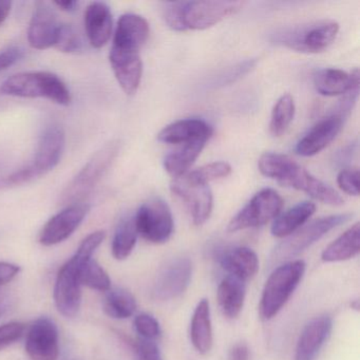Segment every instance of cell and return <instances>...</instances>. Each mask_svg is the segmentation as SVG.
Here are the masks:
<instances>
[{
    "label": "cell",
    "mask_w": 360,
    "mask_h": 360,
    "mask_svg": "<svg viewBox=\"0 0 360 360\" xmlns=\"http://www.w3.org/2000/svg\"><path fill=\"white\" fill-rule=\"evenodd\" d=\"M258 167L266 178L277 181L282 186L302 191L321 203L332 206H340L345 203V200L334 188L309 174L288 155L263 153L259 159Z\"/></svg>",
    "instance_id": "cell-1"
},
{
    "label": "cell",
    "mask_w": 360,
    "mask_h": 360,
    "mask_svg": "<svg viewBox=\"0 0 360 360\" xmlns=\"http://www.w3.org/2000/svg\"><path fill=\"white\" fill-rule=\"evenodd\" d=\"M106 233L96 231L88 235L70 260L67 261L56 276L54 285V302L58 311L67 318L79 313L82 303L81 271L92 258L96 248L103 243Z\"/></svg>",
    "instance_id": "cell-2"
},
{
    "label": "cell",
    "mask_w": 360,
    "mask_h": 360,
    "mask_svg": "<svg viewBox=\"0 0 360 360\" xmlns=\"http://www.w3.org/2000/svg\"><path fill=\"white\" fill-rule=\"evenodd\" d=\"M241 1H176L166 3L163 18L172 30H205L241 11Z\"/></svg>",
    "instance_id": "cell-3"
},
{
    "label": "cell",
    "mask_w": 360,
    "mask_h": 360,
    "mask_svg": "<svg viewBox=\"0 0 360 360\" xmlns=\"http://www.w3.org/2000/svg\"><path fill=\"white\" fill-rule=\"evenodd\" d=\"M5 96L22 98H47L60 106L71 103L70 90L62 79L47 71H29L11 75L0 86Z\"/></svg>",
    "instance_id": "cell-4"
},
{
    "label": "cell",
    "mask_w": 360,
    "mask_h": 360,
    "mask_svg": "<svg viewBox=\"0 0 360 360\" xmlns=\"http://www.w3.org/2000/svg\"><path fill=\"white\" fill-rule=\"evenodd\" d=\"M305 269L302 260L288 261L274 269L265 282L259 305L262 319H273L283 309L300 284Z\"/></svg>",
    "instance_id": "cell-5"
},
{
    "label": "cell",
    "mask_w": 360,
    "mask_h": 360,
    "mask_svg": "<svg viewBox=\"0 0 360 360\" xmlns=\"http://www.w3.org/2000/svg\"><path fill=\"white\" fill-rule=\"evenodd\" d=\"M121 143L111 141L101 147L72 179L60 195V202L67 206L81 203L96 188L119 155Z\"/></svg>",
    "instance_id": "cell-6"
},
{
    "label": "cell",
    "mask_w": 360,
    "mask_h": 360,
    "mask_svg": "<svg viewBox=\"0 0 360 360\" xmlns=\"http://www.w3.org/2000/svg\"><path fill=\"white\" fill-rule=\"evenodd\" d=\"M353 218V214H332L317 219L284 239L271 255V265L288 262L319 241L326 233Z\"/></svg>",
    "instance_id": "cell-7"
},
{
    "label": "cell",
    "mask_w": 360,
    "mask_h": 360,
    "mask_svg": "<svg viewBox=\"0 0 360 360\" xmlns=\"http://www.w3.org/2000/svg\"><path fill=\"white\" fill-rule=\"evenodd\" d=\"M338 32V22L320 20L281 31L276 34L275 41L295 51L319 53L332 45Z\"/></svg>",
    "instance_id": "cell-8"
},
{
    "label": "cell",
    "mask_w": 360,
    "mask_h": 360,
    "mask_svg": "<svg viewBox=\"0 0 360 360\" xmlns=\"http://www.w3.org/2000/svg\"><path fill=\"white\" fill-rule=\"evenodd\" d=\"M283 207V200L277 191L262 189L231 219L227 226L229 233L263 226L275 220Z\"/></svg>",
    "instance_id": "cell-9"
},
{
    "label": "cell",
    "mask_w": 360,
    "mask_h": 360,
    "mask_svg": "<svg viewBox=\"0 0 360 360\" xmlns=\"http://www.w3.org/2000/svg\"><path fill=\"white\" fill-rule=\"evenodd\" d=\"M134 222L139 235L151 243H165L174 233L172 210L160 198H153L143 203L134 216Z\"/></svg>",
    "instance_id": "cell-10"
},
{
    "label": "cell",
    "mask_w": 360,
    "mask_h": 360,
    "mask_svg": "<svg viewBox=\"0 0 360 360\" xmlns=\"http://www.w3.org/2000/svg\"><path fill=\"white\" fill-rule=\"evenodd\" d=\"M170 189L184 203L193 224L201 226L210 219L214 197L208 184L198 182L185 174L172 180Z\"/></svg>",
    "instance_id": "cell-11"
},
{
    "label": "cell",
    "mask_w": 360,
    "mask_h": 360,
    "mask_svg": "<svg viewBox=\"0 0 360 360\" xmlns=\"http://www.w3.org/2000/svg\"><path fill=\"white\" fill-rule=\"evenodd\" d=\"M349 113L337 107L336 111L320 120L299 141L296 153L302 157H313L326 149L337 138Z\"/></svg>",
    "instance_id": "cell-12"
},
{
    "label": "cell",
    "mask_w": 360,
    "mask_h": 360,
    "mask_svg": "<svg viewBox=\"0 0 360 360\" xmlns=\"http://www.w3.org/2000/svg\"><path fill=\"white\" fill-rule=\"evenodd\" d=\"M89 212L90 206L86 203H75L67 206L44 225L39 233V243L44 246L62 243L79 229Z\"/></svg>",
    "instance_id": "cell-13"
},
{
    "label": "cell",
    "mask_w": 360,
    "mask_h": 360,
    "mask_svg": "<svg viewBox=\"0 0 360 360\" xmlns=\"http://www.w3.org/2000/svg\"><path fill=\"white\" fill-rule=\"evenodd\" d=\"M193 277V262L186 257L169 261L158 275L153 294L159 300L169 301L184 294Z\"/></svg>",
    "instance_id": "cell-14"
},
{
    "label": "cell",
    "mask_w": 360,
    "mask_h": 360,
    "mask_svg": "<svg viewBox=\"0 0 360 360\" xmlns=\"http://www.w3.org/2000/svg\"><path fill=\"white\" fill-rule=\"evenodd\" d=\"M60 337L53 320L39 318L27 333L26 352L32 360H58Z\"/></svg>",
    "instance_id": "cell-15"
},
{
    "label": "cell",
    "mask_w": 360,
    "mask_h": 360,
    "mask_svg": "<svg viewBox=\"0 0 360 360\" xmlns=\"http://www.w3.org/2000/svg\"><path fill=\"white\" fill-rule=\"evenodd\" d=\"M66 146V134L58 125H50L39 138L34 160L28 166L35 179L53 170L62 159Z\"/></svg>",
    "instance_id": "cell-16"
},
{
    "label": "cell",
    "mask_w": 360,
    "mask_h": 360,
    "mask_svg": "<svg viewBox=\"0 0 360 360\" xmlns=\"http://www.w3.org/2000/svg\"><path fill=\"white\" fill-rule=\"evenodd\" d=\"M109 62L120 87L127 96H134L142 81L143 63L140 51L112 46Z\"/></svg>",
    "instance_id": "cell-17"
},
{
    "label": "cell",
    "mask_w": 360,
    "mask_h": 360,
    "mask_svg": "<svg viewBox=\"0 0 360 360\" xmlns=\"http://www.w3.org/2000/svg\"><path fill=\"white\" fill-rule=\"evenodd\" d=\"M60 25L50 4L46 1L35 4L29 24V45L37 50H47L53 47Z\"/></svg>",
    "instance_id": "cell-18"
},
{
    "label": "cell",
    "mask_w": 360,
    "mask_h": 360,
    "mask_svg": "<svg viewBox=\"0 0 360 360\" xmlns=\"http://www.w3.org/2000/svg\"><path fill=\"white\" fill-rule=\"evenodd\" d=\"M333 330V319L328 315L313 318L303 328L295 349V360H315Z\"/></svg>",
    "instance_id": "cell-19"
},
{
    "label": "cell",
    "mask_w": 360,
    "mask_h": 360,
    "mask_svg": "<svg viewBox=\"0 0 360 360\" xmlns=\"http://www.w3.org/2000/svg\"><path fill=\"white\" fill-rule=\"evenodd\" d=\"M217 260L231 277L245 282L259 271V258L256 252L245 246H233L219 250Z\"/></svg>",
    "instance_id": "cell-20"
},
{
    "label": "cell",
    "mask_w": 360,
    "mask_h": 360,
    "mask_svg": "<svg viewBox=\"0 0 360 360\" xmlns=\"http://www.w3.org/2000/svg\"><path fill=\"white\" fill-rule=\"evenodd\" d=\"M85 30L90 45L101 49L110 41L113 18L110 8L102 1H94L85 11Z\"/></svg>",
    "instance_id": "cell-21"
},
{
    "label": "cell",
    "mask_w": 360,
    "mask_h": 360,
    "mask_svg": "<svg viewBox=\"0 0 360 360\" xmlns=\"http://www.w3.org/2000/svg\"><path fill=\"white\" fill-rule=\"evenodd\" d=\"M148 22L138 14H124L117 20L112 46L140 51L149 37Z\"/></svg>",
    "instance_id": "cell-22"
},
{
    "label": "cell",
    "mask_w": 360,
    "mask_h": 360,
    "mask_svg": "<svg viewBox=\"0 0 360 360\" xmlns=\"http://www.w3.org/2000/svg\"><path fill=\"white\" fill-rule=\"evenodd\" d=\"M212 136V128L200 119H185L166 126L158 134V141L165 144L184 145Z\"/></svg>",
    "instance_id": "cell-23"
},
{
    "label": "cell",
    "mask_w": 360,
    "mask_h": 360,
    "mask_svg": "<svg viewBox=\"0 0 360 360\" xmlns=\"http://www.w3.org/2000/svg\"><path fill=\"white\" fill-rule=\"evenodd\" d=\"M314 86L323 96H345L352 88L359 86V71L347 73L340 69H322L314 77Z\"/></svg>",
    "instance_id": "cell-24"
},
{
    "label": "cell",
    "mask_w": 360,
    "mask_h": 360,
    "mask_svg": "<svg viewBox=\"0 0 360 360\" xmlns=\"http://www.w3.org/2000/svg\"><path fill=\"white\" fill-rule=\"evenodd\" d=\"M191 340L200 354H207L212 349L214 335L210 301L207 299L200 300L193 311L191 322Z\"/></svg>",
    "instance_id": "cell-25"
},
{
    "label": "cell",
    "mask_w": 360,
    "mask_h": 360,
    "mask_svg": "<svg viewBox=\"0 0 360 360\" xmlns=\"http://www.w3.org/2000/svg\"><path fill=\"white\" fill-rule=\"evenodd\" d=\"M245 282L237 278L227 276L219 284L217 298L219 307L225 317L237 318L243 309L245 302Z\"/></svg>",
    "instance_id": "cell-26"
},
{
    "label": "cell",
    "mask_w": 360,
    "mask_h": 360,
    "mask_svg": "<svg viewBox=\"0 0 360 360\" xmlns=\"http://www.w3.org/2000/svg\"><path fill=\"white\" fill-rule=\"evenodd\" d=\"M359 252L360 225L357 222L324 248L321 260L328 263L342 262L355 258Z\"/></svg>",
    "instance_id": "cell-27"
},
{
    "label": "cell",
    "mask_w": 360,
    "mask_h": 360,
    "mask_svg": "<svg viewBox=\"0 0 360 360\" xmlns=\"http://www.w3.org/2000/svg\"><path fill=\"white\" fill-rule=\"evenodd\" d=\"M316 205L311 202H301L294 207L279 214L271 224V233L274 237L286 238L298 231L315 214Z\"/></svg>",
    "instance_id": "cell-28"
},
{
    "label": "cell",
    "mask_w": 360,
    "mask_h": 360,
    "mask_svg": "<svg viewBox=\"0 0 360 360\" xmlns=\"http://www.w3.org/2000/svg\"><path fill=\"white\" fill-rule=\"evenodd\" d=\"M207 139L193 141L183 145L178 150L166 155L164 160V167L172 178H179L188 172L189 168L195 163V160L201 155L205 147Z\"/></svg>",
    "instance_id": "cell-29"
},
{
    "label": "cell",
    "mask_w": 360,
    "mask_h": 360,
    "mask_svg": "<svg viewBox=\"0 0 360 360\" xmlns=\"http://www.w3.org/2000/svg\"><path fill=\"white\" fill-rule=\"evenodd\" d=\"M138 231H136L134 216L126 217L117 225L113 236L112 256L117 260H125L134 252L138 240Z\"/></svg>",
    "instance_id": "cell-30"
},
{
    "label": "cell",
    "mask_w": 360,
    "mask_h": 360,
    "mask_svg": "<svg viewBox=\"0 0 360 360\" xmlns=\"http://www.w3.org/2000/svg\"><path fill=\"white\" fill-rule=\"evenodd\" d=\"M104 311L109 317L115 319H127L136 313V298L131 292L124 288L109 290L104 300Z\"/></svg>",
    "instance_id": "cell-31"
},
{
    "label": "cell",
    "mask_w": 360,
    "mask_h": 360,
    "mask_svg": "<svg viewBox=\"0 0 360 360\" xmlns=\"http://www.w3.org/2000/svg\"><path fill=\"white\" fill-rule=\"evenodd\" d=\"M294 98L290 94H284L276 102L271 111V124H269V131L271 136L279 138L285 134L288 128L295 117Z\"/></svg>",
    "instance_id": "cell-32"
},
{
    "label": "cell",
    "mask_w": 360,
    "mask_h": 360,
    "mask_svg": "<svg viewBox=\"0 0 360 360\" xmlns=\"http://www.w3.org/2000/svg\"><path fill=\"white\" fill-rule=\"evenodd\" d=\"M81 282L82 285L100 292H108L111 288V280L108 274L98 261L92 258L82 267Z\"/></svg>",
    "instance_id": "cell-33"
},
{
    "label": "cell",
    "mask_w": 360,
    "mask_h": 360,
    "mask_svg": "<svg viewBox=\"0 0 360 360\" xmlns=\"http://www.w3.org/2000/svg\"><path fill=\"white\" fill-rule=\"evenodd\" d=\"M231 174V166L226 162H214L202 166L193 172H187L189 176L198 182L210 184L212 181L226 178Z\"/></svg>",
    "instance_id": "cell-34"
},
{
    "label": "cell",
    "mask_w": 360,
    "mask_h": 360,
    "mask_svg": "<svg viewBox=\"0 0 360 360\" xmlns=\"http://www.w3.org/2000/svg\"><path fill=\"white\" fill-rule=\"evenodd\" d=\"M82 45L81 37L75 27L67 24L60 25L53 48L64 53H75L82 49Z\"/></svg>",
    "instance_id": "cell-35"
},
{
    "label": "cell",
    "mask_w": 360,
    "mask_h": 360,
    "mask_svg": "<svg viewBox=\"0 0 360 360\" xmlns=\"http://www.w3.org/2000/svg\"><path fill=\"white\" fill-rule=\"evenodd\" d=\"M134 328L141 338L153 340L161 336V326L159 321L150 314H139L134 318Z\"/></svg>",
    "instance_id": "cell-36"
},
{
    "label": "cell",
    "mask_w": 360,
    "mask_h": 360,
    "mask_svg": "<svg viewBox=\"0 0 360 360\" xmlns=\"http://www.w3.org/2000/svg\"><path fill=\"white\" fill-rule=\"evenodd\" d=\"M339 188L349 195H359V170L357 168L341 170L337 176Z\"/></svg>",
    "instance_id": "cell-37"
},
{
    "label": "cell",
    "mask_w": 360,
    "mask_h": 360,
    "mask_svg": "<svg viewBox=\"0 0 360 360\" xmlns=\"http://www.w3.org/2000/svg\"><path fill=\"white\" fill-rule=\"evenodd\" d=\"M134 349L138 360H163L161 351L153 340L136 339L134 343Z\"/></svg>",
    "instance_id": "cell-38"
},
{
    "label": "cell",
    "mask_w": 360,
    "mask_h": 360,
    "mask_svg": "<svg viewBox=\"0 0 360 360\" xmlns=\"http://www.w3.org/2000/svg\"><path fill=\"white\" fill-rule=\"evenodd\" d=\"M26 326L22 322H10L0 326V349L18 341L24 335Z\"/></svg>",
    "instance_id": "cell-39"
},
{
    "label": "cell",
    "mask_w": 360,
    "mask_h": 360,
    "mask_svg": "<svg viewBox=\"0 0 360 360\" xmlns=\"http://www.w3.org/2000/svg\"><path fill=\"white\" fill-rule=\"evenodd\" d=\"M25 56V49L18 46H11L0 51V72L8 70L20 62Z\"/></svg>",
    "instance_id": "cell-40"
},
{
    "label": "cell",
    "mask_w": 360,
    "mask_h": 360,
    "mask_svg": "<svg viewBox=\"0 0 360 360\" xmlns=\"http://www.w3.org/2000/svg\"><path fill=\"white\" fill-rule=\"evenodd\" d=\"M20 267L10 262H0V286L11 282L18 273Z\"/></svg>",
    "instance_id": "cell-41"
},
{
    "label": "cell",
    "mask_w": 360,
    "mask_h": 360,
    "mask_svg": "<svg viewBox=\"0 0 360 360\" xmlns=\"http://www.w3.org/2000/svg\"><path fill=\"white\" fill-rule=\"evenodd\" d=\"M250 347L246 343H236L229 353V360H250Z\"/></svg>",
    "instance_id": "cell-42"
},
{
    "label": "cell",
    "mask_w": 360,
    "mask_h": 360,
    "mask_svg": "<svg viewBox=\"0 0 360 360\" xmlns=\"http://www.w3.org/2000/svg\"><path fill=\"white\" fill-rule=\"evenodd\" d=\"M53 5L64 12H73L79 7V1L66 0V1H54Z\"/></svg>",
    "instance_id": "cell-43"
},
{
    "label": "cell",
    "mask_w": 360,
    "mask_h": 360,
    "mask_svg": "<svg viewBox=\"0 0 360 360\" xmlns=\"http://www.w3.org/2000/svg\"><path fill=\"white\" fill-rule=\"evenodd\" d=\"M12 9L11 1H1L0 0V27L5 24Z\"/></svg>",
    "instance_id": "cell-44"
},
{
    "label": "cell",
    "mask_w": 360,
    "mask_h": 360,
    "mask_svg": "<svg viewBox=\"0 0 360 360\" xmlns=\"http://www.w3.org/2000/svg\"><path fill=\"white\" fill-rule=\"evenodd\" d=\"M6 304L4 301L0 300V316L3 315L4 311H6Z\"/></svg>",
    "instance_id": "cell-45"
}]
</instances>
